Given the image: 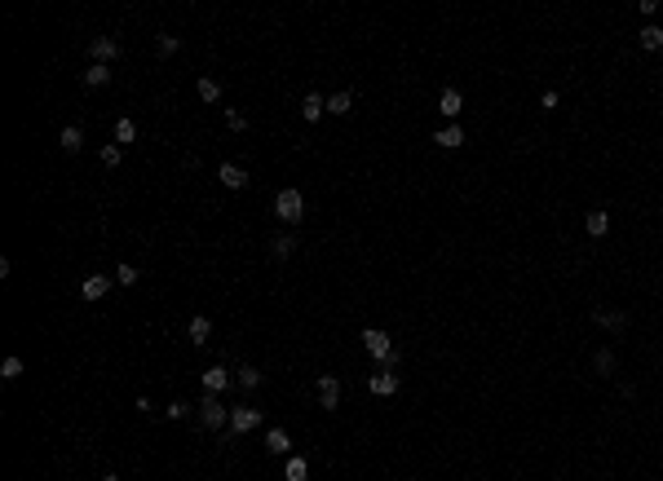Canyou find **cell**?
Returning <instances> with one entry per match:
<instances>
[{
	"instance_id": "obj_27",
	"label": "cell",
	"mask_w": 663,
	"mask_h": 481,
	"mask_svg": "<svg viewBox=\"0 0 663 481\" xmlns=\"http://www.w3.org/2000/svg\"><path fill=\"white\" fill-rule=\"evenodd\" d=\"M239 389H261V371L257 367H239Z\"/></svg>"
},
{
	"instance_id": "obj_18",
	"label": "cell",
	"mask_w": 663,
	"mask_h": 481,
	"mask_svg": "<svg viewBox=\"0 0 663 481\" xmlns=\"http://www.w3.org/2000/svg\"><path fill=\"white\" fill-rule=\"evenodd\" d=\"M221 186H230V190H244L248 186V173L239 164H221Z\"/></svg>"
},
{
	"instance_id": "obj_28",
	"label": "cell",
	"mask_w": 663,
	"mask_h": 481,
	"mask_svg": "<svg viewBox=\"0 0 663 481\" xmlns=\"http://www.w3.org/2000/svg\"><path fill=\"white\" fill-rule=\"evenodd\" d=\"M155 49H160L164 58H173L177 49H182V40H177V35H168V31H164V35H160V40H155Z\"/></svg>"
},
{
	"instance_id": "obj_23",
	"label": "cell",
	"mask_w": 663,
	"mask_h": 481,
	"mask_svg": "<svg viewBox=\"0 0 663 481\" xmlns=\"http://www.w3.org/2000/svg\"><path fill=\"white\" fill-rule=\"evenodd\" d=\"M80 146H84V128H80V124H67V128H62V150L76 155Z\"/></svg>"
},
{
	"instance_id": "obj_20",
	"label": "cell",
	"mask_w": 663,
	"mask_h": 481,
	"mask_svg": "<svg viewBox=\"0 0 663 481\" xmlns=\"http://www.w3.org/2000/svg\"><path fill=\"white\" fill-rule=\"evenodd\" d=\"M460 106H464L460 93H455V89H442V98H438V111H442V115L455 119V115H460Z\"/></svg>"
},
{
	"instance_id": "obj_6",
	"label": "cell",
	"mask_w": 663,
	"mask_h": 481,
	"mask_svg": "<svg viewBox=\"0 0 663 481\" xmlns=\"http://www.w3.org/2000/svg\"><path fill=\"white\" fill-rule=\"evenodd\" d=\"M593 322L601 331H623V327H628V309H601L597 305L593 309Z\"/></svg>"
},
{
	"instance_id": "obj_1",
	"label": "cell",
	"mask_w": 663,
	"mask_h": 481,
	"mask_svg": "<svg viewBox=\"0 0 663 481\" xmlns=\"http://www.w3.org/2000/svg\"><path fill=\"white\" fill-rule=\"evenodd\" d=\"M274 212H279V221H287V225H296L301 216H305V195H301V190H279V195H274Z\"/></svg>"
},
{
	"instance_id": "obj_24",
	"label": "cell",
	"mask_w": 663,
	"mask_h": 481,
	"mask_svg": "<svg viewBox=\"0 0 663 481\" xmlns=\"http://www.w3.org/2000/svg\"><path fill=\"white\" fill-rule=\"evenodd\" d=\"M354 106V93H328V115H345Z\"/></svg>"
},
{
	"instance_id": "obj_11",
	"label": "cell",
	"mask_w": 663,
	"mask_h": 481,
	"mask_svg": "<svg viewBox=\"0 0 663 481\" xmlns=\"http://www.w3.org/2000/svg\"><path fill=\"white\" fill-rule=\"evenodd\" d=\"M433 141H438L442 150H455V146H464V128H460V124H447V128H438V133H433Z\"/></svg>"
},
{
	"instance_id": "obj_31",
	"label": "cell",
	"mask_w": 663,
	"mask_h": 481,
	"mask_svg": "<svg viewBox=\"0 0 663 481\" xmlns=\"http://www.w3.org/2000/svg\"><path fill=\"white\" fill-rule=\"evenodd\" d=\"M226 124H230L235 133H248V115H239V111H226Z\"/></svg>"
},
{
	"instance_id": "obj_17",
	"label": "cell",
	"mask_w": 663,
	"mask_h": 481,
	"mask_svg": "<svg viewBox=\"0 0 663 481\" xmlns=\"http://www.w3.org/2000/svg\"><path fill=\"white\" fill-rule=\"evenodd\" d=\"M106 84H111V67L93 62L89 71H84V89H106Z\"/></svg>"
},
{
	"instance_id": "obj_4",
	"label": "cell",
	"mask_w": 663,
	"mask_h": 481,
	"mask_svg": "<svg viewBox=\"0 0 663 481\" xmlns=\"http://www.w3.org/2000/svg\"><path fill=\"white\" fill-rule=\"evenodd\" d=\"M363 349H367V353H371V358H376V362H385V358H389V353H394V344H389V335H385L380 327H367V331H363Z\"/></svg>"
},
{
	"instance_id": "obj_33",
	"label": "cell",
	"mask_w": 663,
	"mask_h": 481,
	"mask_svg": "<svg viewBox=\"0 0 663 481\" xmlns=\"http://www.w3.org/2000/svg\"><path fill=\"white\" fill-rule=\"evenodd\" d=\"M186 415H190L186 402H173V406H168V419H186Z\"/></svg>"
},
{
	"instance_id": "obj_9",
	"label": "cell",
	"mask_w": 663,
	"mask_h": 481,
	"mask_svg": "<svg viewBox=\"0 0 663 481\" xmlns=\"http://www.w3.org/2000/svg\"><path fill=\"white\" fill-rule=\"evenodd\" d=\"M323 111H328V98H323V93H305V98H301V115H305L310 124H319Z\"/></svg>"
},
{
	"instance_id": "obj_13",
	"label": "cell",
	"mask_w": 663,
	"mask_h": 481,
	"mask_svg": "<svg viewBox=\"0 0 663 481\" xmlns=\"http://www.w3.org/2000/svg\"><path fill=\"white\" fill-rule=\"evenodd\" d=\"M637 44H641L646 53H659V49H663V27H659V22H650V27H641V35H637Z\"/></svg>"
},
{
	"instance_id": "obj_10",
	"label": "cell",
	"mask_w": 663,
	"mask_h": 481,
	"mask_svg": "<svg viewBox=\"0 0 663 481\" xmlns=\"http://www.w3.org/2000/svg\"><path fill=\"white\" fill-rule=\"evenodd\" d=\"M106 292H111V279H106V274H93V279L80 283V296H84V300H102Z\"/></svg>"
},
{
	"instance_id": "obj_5",
	"label": "cell",
	"mask_w": 663,
	"mask_h": 481,
	"mask_svg": "<svg viewBox=\"0 0 663 481\" xmlns=\"http://www.w3.org/2000/svg\"><path fill=\"white\" fill-rule=\"evenodd\" d=\"M230 428L244 437V432H252V428H261V411L257 406H235L230 411Z\"/></svg>"
},
{
	"instance_id": "obj_14",
	"label": "cell",
	"mask_w": 663,
	"mask_h": 481,
	"mask_svg": "<svg viewBox=\"0 0 663 481\" xmlns=\"http://www.w3.org/2000/svg\"><path fill=\"white\" fill-rule=\"evenodd\" d=\"M230 380H235V376H230L226 367H208V371H203V389H208V393H221Z\"/></svg>"
},
{
	"instance_id": "obj_16",
	"label": "cell",
	"mask_w": 663,
	"mask_h": 481,
	"mask_svg": "<svg viewBox=\"0 0 663 481\" xmlns=\"http://www.w3.org/2000/svg\"><path fill=\"white\" fill-rule=\"evenodd\" d=\"M283 481H310V464L301 460V455H287V464H283Z\"/></svg>"
},
{
	"instance_id": "obj_2",
	"label": "cell",
	"mask_w": 663,
	"mask_h": 481,
	"mask_svg": "<svg viewBox=\"0 0 663 481\" xmlns=\"http://www.w3.org/2000/svg\"><path fill=\"white\" fill-rule=\"evenodd\" d=\"M199 424H203V428H221V424H230V411H226V406L217 402V393H203V402H199Z\"/></svg>"
},
{
	"instance_id": "obj_30",
	"label": "cell",
	"mask_w": 663,
	"mask_h": 481,
	"mask_svg": "<svg viewBox=\"0 0 663 481\" xmlns=\"http://www.w3.org/2000/svg\"><path fill=\"white\" fill-rule=\"evenodd\" d=\"M115 283H119V287H133V283H137V270H133V265H119V270H115Z\"/></svg>"
},
{
	"instance_id": "obj_19",
	"label": "cell",
	"mask_w": 663,
	"mask_h": 481,
	"mask_svg": "<svg viewBox=\"0 0 663 481\" xmlns=\"http://www.w3.org/2000/svg\"><path fill=\"white\" fill-rule=\"evenodd\" d=\"M296 252V234H279V238H270V256L274 261H287Z\"/></svg>"
},
{
	"instance_id": "obj_22",
	"label": "cell",
	"mask_w": 663,
	"mask_h": 481,
	"mask_svg": "<svg viewBox=\"0 0 663 481\" xmlns=\"http://www.w3.org/2000/svg\"><path fill=\"white\" fill-rule=\"evenodd\" d=\"M186 331H190V340H195V344H208V335H212V322L203 318V314H195V318H190V327H186Z\"/></svg>"
},
{
	"instance_id": "obj_3",
	"label": "cell",
	"mask_w": 663,
	"mask_h": 481,
	"mask_svg": "<svg viewBox=\"0 0 663 481\" xmlns=\"http://www.w3.org/2000/svg\"><path fill=\"white\" fill-rule=\"evenodd\" d=\"M314 393H319V406H323V411H336V406H341V380H336V376H319Z\"/></svg>"
},
{
	"instance_id": "obj_25",
	"label": "cell",
	"mask_w": 663,
	"mask_h": 481,
	"mask_svg": "<svg viewBox=\"0 0 663 481\" xmlns=\"http://www.w3.org/2000/svg\"><path fill=\"white\" fill-rule=\"evenodd\" d=\"M593 371H597V376H614V353H610V349H597V353H593Z\"/></svg>"
},
{
	"instance_id": "obj_12",
	"label": "cell",
	"mask_w": 663,
	"mask_h": 481,
	"mask_svg": "<svg viewBox=\"0 0 663 481\" xmlns=\"http://www.w3.org/2000/svg\"><path fill=\"white\" fill-rule=\"evenodd\" d=\"M584 230L593 234V238H606V234H610V216L601 212V208H593V212L584 216Z\"/></svg>"
},
{
	"instance_id": "obj_21",
	"label": "cell",
	"mask_w": 663,
	"mask_h": 481,
	"mask_svg": "<svg viewBox=\"0 0 663 481\" xmlns=\"http://www.w3.org/2000/svg\"><path fill=\"white\" fill-rule=\"evenodd\" d=\"M137 141V124L124 115V119H115V146H133Z\"/></svg>"
},
{
	"instance_id": "obj_7",
	"label": "cell",
	"mask_w": 663,
	"mask_h": 481,
	"mask_svg": "<svg viewBox=\"0 0 663 481\" xmlns=\"http://www.w3.org/2000/svg\"><path fill=\"white\" fill-rule=\"evenodd\" d=\"M367 389H371V393H376V398H394V393H398V389H403V380H398V376H394V371H376V376H371V380H367Z\"/></svg>"
},
{
	"instance_id": "obj_15",
	"label": "cell",
	"mask_w": 663,
	"mask_h": 481,
	"mask_svg": "<svg viewBox=\"0 0 663 481\" xmlns=\"http://www.w3.org/2000/svg\"><path fill=\"white\" fill-rule=\"evenodd\" d=\"M265 451H270V455H287V451H292L287 428H270V432H265Z\"/></svg>"
},
{
	"instance_id": "obj_8",
	"label": "cell",
	"mask_w": 663,
	"mask_h": 481,
	"mask_svg": "<svg viewBox=\"0 0 663 481\" xmlns=\"http://www.w3.org/2000/svg\"><path fill=\"white\" fill-rule=\"evenodd\" d=\"M89 58H93V62H102V67H106V62H111V58H119V44L111 40V35H93V44H89Z\"/></svg>"
},
{
	"instance_id": "obj_29",
	"label": "cell",
	"mask_w": 663,
	"mask_h": 481,
	"mask_svg": "<svg viewBox=\"0 0 663 481\" xmlns=\"http://www.w3.org/2000/svg\"><path fill=\"white\" fill-rule=\"evenodd\" d=\"M22 376V358H5L0 362V380H18Z\"/></svg>"
},
{
	"instance_id": "obj_34",
	"label": "cell",
	"mask_w": 663,
	"mask_h": 481,
	"mask_svg": "<svg viewBox=\"0 0 663 481\" xmlns=\"http://www.w3.org/2000/svg\"><path fill=\"white\" fill-rule=\"evenodd\" d=\"M102 481H119V477H115V473H106V477H102Z\"/></svg>"
},
{
	"instance_id": "obj_32",
	"label": "cell",
	"mask_w": 663,
	"mask_h": 481,
	"mask_svg": "<svg viewBox=\"0 0 663 481\" xmlns=\"http://www.w3.org/2000/svg\"><path fill=\"white\" fill-rule=\"evenodd\" d=\"M102 168H119V146H102Z\"/></svg>"
},
{
	"instance_id": "obj_26",
	"label": "cell",
	"mask_w": 663,
	"mask_h": 481,
	"mask_svg": "<svg viewBox=\"0 0 663 481\" xmlns=\"http://www.w3.org/2000/svg\"><path fill=\"white\" fill-rule=\"evenodd\" d=\"M195 89H199V98H203V102H217V98H221V84H217L212 76H199Z\"/></svg>"
}]
</instances>
